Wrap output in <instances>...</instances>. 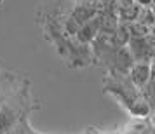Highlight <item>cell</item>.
Returning <instances> with one entry per match:
<instances>
[{"label":"cell","instance_id":"obj_1","mask_svg":"<svg viewBox=\"0 0 155 134\" xmlns=\"http://www.w3.org/2000/svg\"><path fill=\"white\" fill-rule=\"evenodd\" d=\"M26 101L25 96V89H16L11 96H9L2 106H0V134H7L12 131L16 122L21 119L23 113V103Z\"/></svg>","mask_w":155,"mask_h":134},{"label":"cell","instance_id":"obj_2","mask_svg":"<svg viewBox=\"0 0 155 134\" xmlns=\"http://www.w3.org/2000/svg\"><path fill=\"white\" fill-rule=\"evenodd\" d=\"M126 47L134 63H150L155 56V38L150 33L143 38H131Z\"/></svg>","mask_w":155,"mask_h":134},{"label":"cell","instance_id":"obj_3","mask_svg":"<svg viewBox=\"0 0 155 134\" xmlns=\"http://www.w3.org/2000/svg\"><path fill=\"white\" fill-rule=\"evenodd\" d=\"M113 4H115V14H117L119 23L129 25V23L136 21L141 7L134 0H113Z\"/></svg>","mask_w":155,"mask_h":134},{"label":"cell","instance_id":"obj_4","mask_svg":"<svg viewBox=\"0 0 155 134\" xmlns=\"http://www.w3.org/2000/svg\"><path fill=\"white\" fill-rule=\"evenodd\" d=\"M152 77V70H150V63H133V66L127 71V78L129 82L141 91L145 85L148 84V80Z\"/></svg>","mask_w":155,"mask_h":134},{"label":"cell","instance_id":"obj_5","mask_svg":"<svg viewBox=\"0 0 155 134\" xmlns=\"http://www.w3.org/2000/svg\"><path fill=\"white\" fill-rule=\"evenodd\" d=\"M99 35V23H98V16L89 19L87 23L80 25V28L77 30L75 33V38H77L78 44L82 45H87V44H92L94 38Z\"/></svg>","mask_w":155,"mask_h":134},{"label":"cell","instance_id":"obj_6","mask_svg":"<svg viewBox=\"0 0 155 134\" xmlns=\"http://www.w3.org/2000/svg\"><path fill=\"white\" fill-rule=\"evenodd\" d=\"M14 87H16V78L12 77V73L4 71L0 68V106H2V103L16 91Z\"/></svg>","mask_w":155,"mask_h":134},{"label":"cell","instance_id":"obj_7","mask_svg":"<svg viewBox=\"0 0 155 134\" xmlns=\"http://www.w3.org/2000/svg\"><path fill=\"white\" fill-rule=\"evenodd\" d=\"M140 92H141V96H143V99L153 108L155 106V75L153 73H152V77H150V80H148V84L145 85Z\"/></svg>","mask_w":155,"mask_h":134},{"label":"cell","instance_id":"obj_8","mask_svg":"<svg viewBox=\"0 0 155 134\" xmlns=\"http://www.w3.org/2000/svg\"><path fill=\"white\" fill-rule=\"evenodd\" d=\"M127 30H129V35L131 38H143V37H147L150 33V28H147L145 25H141L138 21H133L127 25Z\"/></svg>","mask_w":155,"mask_h":134},{"label":"cell","instance_id":"obj_9","mask_svg":"<svg viewBox=\"0 0 155 134\" xmlns=\"http://www.w3.org/2000/svg\"><path fill=\"white\" fill-rule=\"evenodd\" d=\"M136 21L141 23V25H145L147 28H150L152 25L155 23L153 19V12H152V7H141L140 12H138V18H136Z\"/></svg>","mask_w":155,"mask_h":134},{"label":"cell","instance_id":"obj_10","mask_svg":"<svg viewBox=\"0 0 155 134\" xmlns=\"http://www.w3.org/2000/svg\"><path fill=\"white\" fill-rule=\"evenodd\" d=\"M140 7H152V0H134Z\"/></svg>","mask_w":155,"mask_h":134},{"label":"cell","instance_id":"obj_11","mask_svg":"<svg viewBox=\"0 0 155 134\" xmlns=\"http://www.w3.org/2000/svg\"><path fill=\"white\" fill-rule=\"evenodd\" d=\"M150 70H152V73L155 75V56L152 57V61H150Z\"/></svg>","mask_w":155,"mask_h":134},{"label":"cell","instance_id":"obj_12","mask_svg":"<svg viewBox=\"0 0 155 134\" xmlns=\"http://www.w3.org/2000/svg\"><path fill=\"white\" fill-rule=\"evenodd\" d=\"M150 117H152V126L155 127V106L152 108V113H150Z\"/></svg>","mask_w":155,"mask_h":134},{"label":"cell","instance_id":"obj_13","mask_svg":"<svg viewBox=\"0 0 155 134\" xmlns=\"http://www.w3.org/2000/svg\"><path fill=\"white\" fill-rule=\"evenodd\" d=\"M150 35H152V37L155 38V23L152 25V26H150Z\"/></svg>","mask_w":155,"mask_h":134},{"label":"cell","instance_id":"obj_14","mask_svg":"<svg viewBox=\"0 0 155 134\" xmlns=\"http://www.w3.org/2000/svg\"><path fill=\"white\" fill-rule=\"evenodd\" d=\"M152 12H153V19H155V5H152Z\"/></svg>","mask_w":155,"mask_h":134},{"label":"cell","instance_id":"obj_15","mask_svg":"<svg viewBox=\"0 0 155 134\" xmlns=\"http://www.w3.org/2000/svg\"><path fill=\"white\" fill-rule=\"evenodd\" d=\"M152 5H155V0H152Z\"/></svg>","mask_w":155,"mask_h":134}]
</instances>
